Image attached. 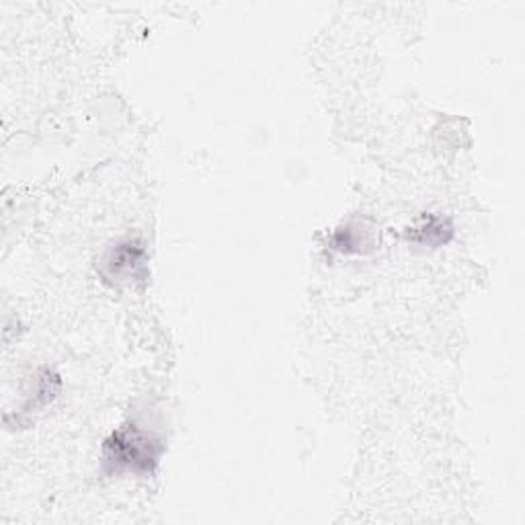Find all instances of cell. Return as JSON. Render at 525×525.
<instances>
[{
	"mask_svg": "<svg viewBox=\"0 0 525 525\" xmlns=\"http://www.w3.org/2000/svg\"><path fill=\"white\" fill-rule=\"evenodd\" d=\"M107 461L128 470H150L157 461V447L148 436L136 429L117 431L107 441Z\"/></svg>",
	"mask_w": 525,
	"mask_h": 525,
	"instance_id": "1",
	"label": "cell"
},
{
	"mask_svg": "<svg viewBox=\"0 0 525 525\" xmlns=\"http://www.w3.org/2000/svg\"><path fill=\"white\" fill-rule=\"evenodd\" d=\"M447 234H450V226L436 218H431L425 226L417 228L415 233H412V241L423 242V244H439L445 241Z\"/></svg>",
	"mask_w": 525,
	"mask_h": 525,
	"instance_id": "3",
	"label": "cell"
},
{
	"mask_svg": "<svg viewBox=\"0 0 525 525\" xmlns=\"http://www.w3.org/2000/svg\"><path fill=\"white\" fill-rule=\"evenodd\" d=\"M142 267H144V250L140 249L136 242L119 244L117 249L111 250V255L107 258V269L111 275L134 277Z\"/></svg>",
	"mask_w": 525,
	"mask_h": 525,
	"instance_id": "2",
	"label": "cell"
}]
</instances>
